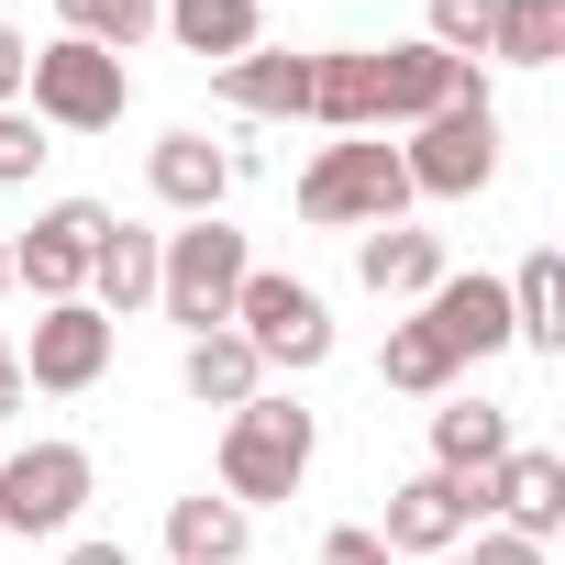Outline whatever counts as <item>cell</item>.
Segmentation results:
<instances>
[{"label": "cell", "mask_w": 565, "mask_h": 565, "mask_svg": "<svg viewBox=\"0 0 565 565\" xmlns=\"http://www.w3.org/2000/svg\"><path fill=\"white\" fill-rule=\"evenodd\" d=\"M0 543H12V532H0Z\"/></svg>", "instance_id": "d590c367"}, {"label": "cell", "mask_w": 565, "mask_h": 565, "mask_svg": "<svg viewBox=\"0 0 565 565\" xmlns=\"http://www.w3.org/2000/svg\"><path fill=\"white\" fill-rule=\"evenodd\" d=\"M233 333L255 344V366H322V355H333V311H322V289H300V277H266V266H244Z\"/></svg>", "instance_id": "8992f818"}, {"label": "cell", "mask_w": 565, "mask_h": 565, "mask_svg": "<svg viewBox=\"0 0 565 565\" xmlns=\"http://www.w3.org/2000/svg\"><path fill=\"white\" fill-rule=\"evenodd\" d=\"M488 56H510V67H554V56H565V0H499Z\"/></svg>", "instance_id": "d4e9b609"}, {"label": "cell", "mask_w": 565, "mask_h": 565, "mask_svg": "<svg viewBox=\"0 0 565 565\" xmlns=\"http://www.w3.org/2000/svg\"><path fill=\"white\" fill-rule=\"evenodd\" d=\"M100 233H111V211H100V200H56V211H34V233L12 244V277H23L34 300H78V289H89Z\"/></svg>", "instance_id": "ba28073f"}, {"label": "cell", "mask_w": 565, "mask_h": 565, "mask_svg": "<svg viewBox=\"0 0 565 565\" xmlns=\"http://www.w3.org/2000/svg\"><path fill=\"white\" fill-rule=\"evenodd\" d=\"M178 377H189V399H200V411H244V399L266 388V366H255V344H244L233 322H222V333H189Z\"/></svg>", "instance_id": "d6986e66"}, {"label": "cell", "mask_w": 565, "mask_h": 565, "mask_svg": "<svg viewBox=\"0 0 565 565\" xmlns=\"http://www.w3.org/2000/svg\"><path fill=\"white\" fill-rule=\"evenodd\" d=\"M100 322H134L145 300H156V233H134V222H111L100 233V255H89V289H78Z\"/></svg>", "instance_id": "2e32d148"}, {"label": "cell", "mask_w": 565, "mask_h": 565, "mask_svg": "<svg viewBox=\"0 0 565 565\" xmlns=\"http://www.w3.org/2000/svg\"><path fill=\"white\" fill-rule=\"evenodd\" d=\"M488 23H499V0H433V34H422V45H444V56L477 67V56H488Z\"/></svg>", "instance_id": "4316f807"}, {"label": "cell", "mask_w": 565, "mask_h": 565, "mask_svg": "<svg viewBox=\"0 0 565 565\" xmlns=\"http://www.w3.org/2000/svg\"><path fill=\"white\" fill-rule=\"evenodd\" d=\"M111 377V322L89 311V300H45V322H34V355H23V388H56V399H78V388H100Z\"/></svg>", "instance_id": "8fae6325"}, {"label": "cell", "mask_w": 565, "mask_h": 565, "mask_svg": "<svg viewBox=\"0 0 565 565\" xmlns=\"http://www.w3.org/2000/svg\"><path fill=\"white\" fill-rule=\"evenodd\" d=\"M23 89H34V122H56V134H111L134 111V67L100 56V45H78V34H56L45 56H23Z\"/></svg>", "instance_id": "277c9868"}, {"label": "cell", "mask_w": 565, "mask_h": 565, "mask_svg": "<svg viewBox=\"0 0 565 565\" xmlns=\"http://www.w3.org/2000/svg\"><path fill=\"white\" fill-rule=\"evenodd\" d=\"M244 532H255V521H244L233 499H211V488L167 510V554H178V565H244Z\"/></svg>", "instance_id": "603a6c76"}, {"label": "cell", "mask_w": 565, "mask_h": 565, "mask_svg": "<svg viewBox=\"0 0 565 565\" xmlns=\"http://www.w3.org/2000/svg\"><path fill=\"white\" fill-rule=\"evenodd\" d=\"M466 565H543V543H521V532H499V521H477V554Z\"/></svg>", "instance_id": "f546056e"}, {"label": "cell", "mask_w": 565, "mask_h": 565, "mask_svg": "<svg viewBox=\"0 0 565 565\" xmlns=\"http://www.w3.org/2000/svg\"><path fill=\"white\" fill-rule=\"evenodd\" d=\"M488 521V499H477V477H444V466H422V477H399L388 488V554H455L466 532Z\"/></svg>", "instance_id": "30bf717a"}, {"label": "cell", "mask_w": 565, "mask_h": 565, "mask_svg": "<svg viewBox=\"0 0 565 565\" xmlns=\"http://www.w3.org/2000/svg\"><path fill=\"white\" fill-rule=\"evenodd\" d=\"M156 34H178L189 56L233 67V56H255V45H266V0H167V23H156Z\"/></svg>", "instance_id": "ac0fdd59"}, {"label": "cell", "mask_w": 565, "mask_h": 565, "mask_svg": "<svg viewBox=\"0 0 565 565\" xmlns=\"http://www.w3.org/2000/svg\"><path fill=\"white\" fill-rule=\"evenodd\" d=\"M244 266H255V255H244V233H233L222 211H200L189 233H156V311L189 322V333H222Z\"/></svg>", "instance_id": "7a4b0ae2"}, {"label": "cell", "mask_w": 565, "mask_h": 565, "mask_svg": "<svg viewBox=\"0 0 565 565\" xmlns=\"http://www.w3.org/2000/svg\"><path fill=\"white\" fill-rule=\"evenodd\" d=\"M355 277L377 300H433V277H455L444 266V233H411V222H377L366 244H355Z\"/></svg>", "instance_id": "9a60e30c"}, {"label": "cell", "mask_w": 565, "mask_h": 565, "mask_svg": "<svg viewBox=\"0 0 565 565\" xmlns=\"http://www.w3.org/2000/svg\"><path fill=\"white\" fill-rule=\"evenodd\" d=\"M422 322L455 344V366H477V355H499V344H510V289H499V277H433Z\"/></svg>", "instance_id": "4fadbf2b"}, {"label": "cell", "mask_w": 565, "mask_h": 565, "mask_svg": "<svg viewBox=\"0 0 565 565\" xmlns=\"http://www.w3.org/2000/svg\"><path fill=\"white\" fill-rule=\"evenodd\" d=\"M311 455H322V433H311V411L300 399H244L233 422H222V499L233 510H266V499H300V477H311Z\"/></svg>", "instance_id": "6da1fadb"}, {"label": "cell", "mask_w": 565, "mask_h": 565, "mask_svg": "<svg viewBox=\"0 0 565 565\" xmlns=\"http://www.w3.org/2000/svg\"><path fill=\"white\" fill-rule=\"evenodd\" d=\"M477 499H488V521L499 532H521V543H554L565 532V455H499L488 477H477Z\"/></svg>", "instance_id": "7c38bea8"}, {"label": "cell", "mask_w": 565, "mask_h": 565, "mask_svg": "<svg viewBox=\"0 0 565 565\" xmlns=\"http://www.w3.org/2000/svg\"><path fill=\"white\" fill-rule=\"evenodd\" d=\"M12 100H23V34L0 23V111H12Z\"/></svg>", "instance_id": "4dcf8cb0"}, {"label": "cell", "mask_w": 565, "mask_h": 565, "mask_svg": "<svg viewBox=\"0 0 565 565\" xmlns=\"http://www.w3.org/2000/svg\"><path fill=\"white\" fill-rule=\"evenodd\" d=\"M56 12H67V34H78V45H100V56H134V45L167 23V0H56Z\"/></svg>", "instance_id": "484cf974"}, {"label": "cell", "mask_w": 565, "mask_h": 565, "mask_svg": "<svg viewBox=\"0 0 565 565\" xmlns=\"http://www.w3.org/2000/svg\"><path fill=\"white\" fill-rule=\"evenodd\" d=\"M12 411H23V355L0 344V422H12Z\"/></svg>", "instance_id": "1f68e13d"}, {"label": "cell", "mask_w": 565, "mask_h": 565, "mask_svg": "<svg viewBox=\"0 0 565 565\" xmlns=\"http://www.w3.org/2000/svg\"><path fill=\"white\" fill-rule=\"evenodd\" d=\"M45 167V122L34 111H0V178H34Z\"/></svg>", "instance_id": "83f0119b"}, {"label": "cell", "mask_w": 565, "mask_h": 565, "mask_svg": "<svg viewBox=\"0 0 565 565\" xmlns=\"http://www.w3.org/2000/svg\"><path fill=\"white\" fill-rule=\"evenodd\" d=\"M399 167H411V200H477V189L499 178V111H488V100H455V111L411 122Z\"/></svg>", "instance_id": "5b68a950"}, {"label": "cell", "mask_w": 565, "mask_h": 565, "mask_svg": "<svg viewBox=\"0 0 565 565\" xmlns=\"http://www.w3.org/2000/svg\"><path fill=\"white\" fill-rule=\"evenodd\" d=\"M433 565H466V554H433Z\"/></svg>", "instance_id": "e575fe53"}, {"label": "cell", "mask_w": 565, "mask_h": 565, "mask_svg": "<svg viewBox=\"0 0 565 565\" xmlns=\"http://www.w3.org/2000/svg\"><path fill=\"white\" fill-rule=\"evenodd\" d=\"M78 510H89V444L0 455V532H67Z\"/></svg>", "instance_id": "52a82bcc"}, {"label": "cell", "mask_w": 565, "mask_h": 565, "mask_svg": "<svg viewBox=\"0 0 565 565\" xmlns=\"http://www.w3.org/2000/svg\"><path fill=\"white\" fill-rule=\"evenodd\" d=\"M0 289H12V244H0Z\"/></svg>", "instance_id": "836d02e7"}, {"label": "cell", "mask_w": 565, "mask_h": 565, "mask_svg": "<svg viewBox=\"0 0 565 565\" xmlns=\"http://www.w3.org/2000/svg\"><path fill=\"white\" fill-rule=\"evenodd\" d=\"M510 344H532V355L565 344V255H554V244L510 277Z\"/></svg>", "instance_id": "cb8c5ba5"}, {"label": "cell", "mask_w": 565, "mask_h": 565, "mask_svg": "<svg viewBox=\"0 0 565 565\" xmlns=\"http://www.w3.org/2000/svg\"><path fill=\"white\" fill-rule=\"evenodd\" d=\"M67 565H134L122 543H67Z\"/></svg>", "instance_id": "d6a6232c"}, {"label": "cell", "mask_w": 565, "mask_h": 565, "mask_svg": "<svg viewBox=\"0 0 565 565\" xmlns=\"http://www.w3.org/2000/svg\"><path fill=\"white\" fill-rule=\"evenodd\" d=\"M322 565H399V554H388L366 521H344V532H322Z\"/></svg>", "instance_id": "f1b7e54d"}, {"label": "cell", "mask_w": 565, "mask_h": 565, "mask_svg": "<svg viewBox=\"0 0 565 565\" xmlns=\"http://www.w3.org/2000/svg\"><path fill=\"white\" fill-rule=\"evenodd\" d=\"M145 178H156V200L167 211H222V189H233V167H222V145L211 134H156V156H145Z\"/></svg>", "instance_id": "e0dca14e"}, {"label": "cell", "mask_w": 565, "mask_h": 565, "mask_svg": "<svg viewBox=\"0 0 565 565\" xmlns=\"http://www.w3.org/2000/svg\"><path fill=\"white\" fill-rule=\"evenodd\" d=\"M222 100H233L244 122H300V111H311V56L255 45V56H233V67H222Z\"/></svg>", "instance_id": "5bb4252c"}, {"label": "cell", "mask_w": 565, "mask_h": 565, "mask_svg": "<svg viewBox=\"0 0 565 565\" xmlns=\"http://www.w3.org/2000/svg\"><path fill=\"white\" fill-rule=\"evenodd\" d=\"M311 122H333V134H377V56H366V45L311 56Z\"/></svg>", "instance_id": "ffe728a7"}, {"label": "cell", "mask_w": 565, "mask_h": 565, "mask_svg": "<svg viewBox=\"0 0 565 565\" xmlns=\"http://www.w3.org/2000/svg\"><path fill=\"white\" fill-rule=\"evenodd\" d=\"M366 56H377V122H399V134L455 111V100H488V78L444 45H366Z\"/></svg>", "instance_id": "9c48e42d"}, {"label": "cell", "mask_w": 565, "mask_h": 565, "mask_svg": "<svg viewBox=\"0 0 565 565\" xmlns=\"http://www.w3.org/2000/svg\"><path fill=\"white\" fill-rule=\"evenodd\" d=\"M411 211V167H399V145H377V134H344V145H322L311 167H300V222H399Z\"/></svg>", "instance_id": "3957f363"}, {"label": "cell", "mask_w": 565, "mask_h": 565, "mask_svg": "<svg viewBox=\"0 0 565 565\" xmlns=\"http://www.w3.org/2000/svg\"><path fill=\"white\" fill-rule=\"evenodd\" d=\"M377 377H388V388H411V399H455V377H466V366H455V344H444V333L411 311V322H388Z\"/></svg>", "instance_id": "7402d4cb"}, {"label": "cell", "mask_w": 565, "mask_h": 565, "mask_svg": "<svg viewBox=\"0 0 565 565\" xmlns=\"http://www.w3.org/2000/svg\"><path fill=\"white\" fill-rule=\"evenodd\" d=\"M499 455H510V411L499 399H444L433 411V466L444 477H488Z\"/></svg>", "instance_id": "44dd1931"}]
</instances>
